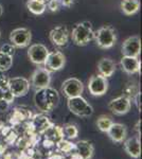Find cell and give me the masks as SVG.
I'll list each match as a JSON object with an SVG mask.
<instances>
[{
  "instance_id": "obj_9",
  "label": "cell",
  "mask_w": 142,
  "mask_h": 159,
  "mask_svg": "<svg viewBox=\"0 0 142 159\" xmlns=\"http://www.w3.org/2000/svg\"><path fill=\"white\" fill-rule=\"evenodd\" d=\"M66 63V57L61 51H52L49 52L48 56L46 58L44 66L45 69H47L49 72H55L64 68Z\"/></svg>"
},
{
  "instance_id": "obj_15",
  "label": "cell",
  "mask_w": 142,
  "mask_h": 159,
  "mask_svg": "<svg viewBox=\"0 0 142 159\" xmlns=\"http://www.w3.org/2000/svg\"><path fill=\"white\" fill-rule=\"evenodd\" d=\"M53 123L50 121V119L44 114H38L32 116L30 119V126L33 133L35 134H43L48 127H50Z\"/></svg>"
},
{
  "instance_id": "obj_33",
  "label": "cell",
  "mask_w": 142,
  "mask_h": 159,
  "mask_svg": "<svg viewBox=\"0 0 142 159\" xmlns=\"http://www.w3.org/2000/svg\"><path fill=\"white\" fill-rule=\"evenodd\" d=\"M9 79L10 78H7V75L3 72V71H0V88H2V89L7 88Z\"/></svg>"
},
{
  "instance_id": "obj_24",
  "label": "cell",
  "mask_w": 142,
  "mask_h": 159,
  "mask_svg": "<svg viewBox=\"0 0 142 159\" xmlns=\"http://www.w3.org/2000/svg\"><path fill=\"white\" fill-rule=\"evenodd\" d=\"M27 9L34 15H42L45 13L46 9H47V6L44 2L36 1V0H28Z\"/></svg>"
},
{
  "instance_id": "obj_37",
  "label": "cell",
  "mask_w": 142,
  "mask_h": 159,
  "mask_svg": "<svg viewBox=\"0 0 142 159\" xmlns=\"http://www.w3.org/2000/svg\"><path fill=\"white\" fill-rule=\"evenodd\" d=\"M49 159H64V157L62 155H59V154H53V155H51Z\"/></svg>"
},
{
  "instance_id": "obj_25",
  "label": "cell",
  "mask_w": 142,
  "mask_h": 159,
  "mask_svg": "<svg viewBox=\"0 0 142 159\" xmlns=\"http://www.w3.org/2000/svg\"><path fill=\"white\" fill-rule=\"evenodd\" d=\"M97 126L101 132L103 133H106L108 129L112 126V124L113 123V121L112 120V118L106 116V115H101V116L98 118L97 120Z\"/></svg>"
},
{
  "instance_id": "obj_23",
  "label": "cell",
  "mask_w": 142,
  "mask_h": 159,
  "mask_svg": "<svg viewBox=\"0 0 142 159\" xmlns=\"http://www.w3.org/2000/svg\"><path fill=\"white\" fill-rule=\"evenodd\" d=\"M120 7L122 12L127 16L136 14L140 9V3L138 0H122L120 4Z\"/></svg>"
},
{
  "instance_id": "obj_38",
  "label": "cell",
  "mask_w": 142,
  "mask_h": 159,
  "mask_svg": "<svg viewBox=\"0 0 142 159\" xmlns=\"http://www.w3.org/2000/svg\"><path fill=\"white\" fill-rule=\"evenodd\" d=\"M70 159H83V158H82L81 156H80L79 154L76 152V153H72L71 154V158Z\"/></svg>"
},
{
  "instance_id": "obj_21",
  "label": "cell",
  "mask_w": 142,
  "mask_h": 159,
  "mask_svg": "<svg viewBox=\"0 0 142 159\" xmlns=\"http://www.w3.org/2000/svg\"><path fill=\"white\" fill-rule=\"evenodd\" d=\"M76 152L83 159H91L94 153V148L89 141L80 140L76 143Z\"/></svg>"
},
{
  "instance_id": "obj_29",
  "label": "cell",
  "mask_w": 142,
  "mask_h": 159,
  "mask_svg": "<svg viewBox=\"0 0 142 159\" xmlns=\"http://www.w3.org/2000/svg\"><path fill=\"white\" fill-rule=\"evenodd\" d=\"M123 92H124V94H123V96L127 97L131 101V100H134V98H135L137 94L140 93L138 86H137V84H135V83L126 84V86L124 87V89H123Z\"/></svg>"
},
{
  "instance_id": "obj_20",
  "label": "cell",
  "mask_w": 142,
  "mask_h": 159,
  "mask_svg": "<svg viewBox=\"0 0 142 159\" xmlns=\"http://www.w3.org/2000/svg\"><path fill=\"white\" fill-rule=\"evenodd\" d=\"M98 71L99 74L104 78H110L116 71V63L110 58H102L98 63Z\"/></svg>"
},
{
  "instance_id": "obj_36",
  "label": "cell",
  "mask_w": 142,
  "mask_h": 159,
  "mask_svg": "<svg viewBox=\"0 0 142 159\" xmlns=\"http://www.w3.org/2000/svg\"><path fill=\"white\" fill-rule=\"evenodd\" d=\"M9 106H10V104L4 101V100H1V101H0V111H4V110H7V108H9Z\"/></svg>"
},
{
  "instance_id": "obj_5",
  "label": "cell",
  "mask_w": 142,
  "mask_h": 159,
  "mask_svg": "<svg viewBox=\"0 0 142 159\" xmlns=\"http://www.w3.org/2000/svg\"><path fill=\"white\" fill-rule=\"evenodd\" d=\"M84 91V84L76 78H69L62 84V92L67 99L82 96Z\"/></svg>"
},
{
  "instance_id": "obj_32",
  "label": "cell",
  "mask_w": 142,
  "mask_h": 159,
  "mask_svg": "<svg viewBox=\"0 0 142 159\" xmlns=\"http://www.w3.org/2000/svg\"><path fill=\"white\" fill-rule=\"evenodd\" d=\"M46 6L51 12H57L62 7L61 0H48V3H46Z\"/></svg>"
},
{
  "instance_id": "obj_41",
  "label": "cell",
  "mask_w": 142,
  "mask_h": 159,
  "mask_svg": "<svg viewBox=\"0 0 142 159\" xmlns=\"http://www.w3.org/2000/svg\"><path fill=\"white\" fill-rule=\"evenodd\" d=\"M36 1H39V2H44V3H46V2H47V0H36Z\"/></svg>"
},
{
  "instance_id": "obj_17",
  "label": "cell",
  "mask_w": 142,
  "mask_h": 159,
  "mask_svg": "<svg viewBox=\"0 0 142 159\" xmlns=\"http://www.w3.org/2000/svg\"><path fill=\"white\" fill-rule=\"evenodd\" d=\"M122 70L127 74H135L140 72L141 63L135 56H123L120 61Z\"/></svg>"
},
{
  "instance_id": "obj_19",
  "label": "cell",
  "mask_w": 142,
  "mask_h": 159,
  "mask_svg": "<svg viewBox=\"0 0 142 159\" xmlns=\"http://www.w3.org/2000/svg\"><path fill=\"white\" fill-rule=\"evenodd\" d=\"M32 118V112L30 109L24 108V107H16L13 110L11 118H10V122L12 125L16 126V125L20 124V123L30 120Z\"/></svg>"
},
{
  "instance_id": "obj_6",
  "label": "cell",
  "mask_w": 142,
  "mask_h": 159,
  "mask_svg": "<svg viewBox=\"0 0 142 159\" xmlns=\"http://www.w3.org/2000/svg\"><path fill=\"white\" fill-rule=\"evenodd\" d=\"M32 39L31 31L27 28H17L10 34V42L15 48H25L30 45Z\"/></svg>"
},
{
  "instance_id": "obj_3",
  "label": "cell",
  "mask_w": 142,
  "mask_h": 159,
  "mask_svg": "<svg viewBox=\"0 0 142 159\" xmlns=\"http://www.w3.org/2000/svg\"><path fill=\"white\" fill-rule=\"evenodd\" d=\"M94 38L97 46L101 49H110L117 42L116 31L109 25L100 28L94 33Z\"/></svg>"
},
{
  "instance_id": "obj_8",
  "label": "cell",
  "mask_w": 142,
  "mask_h": 159,
  "mask_svg": "<svg viewBox=\"0 0 142 159\" xmlns=\"http://www.w3.org/2000/svg\"><path fill=\"white\" fill-rule=\"evenodd\" d=\"M108 90V81L106 78L94 74L88 81V91L90 94L94 97H101L106 93Z\"/></svg>"
},
{
  "instance_id": "obj_13",
  "label": "cell",
  "mask_w": 142,
  "mask_h": 159,
  "mask_svg": "<svg viewBox=\"0 0 142 159\" xmlns=\"http://www.w3.org/2000/svg\"><path fill=\"white\" fill-rule=\"evenodd\" d=\"M69 36H70V33L66 25H57L51 30L49 34L51 43L57 47H65L68 43Z\"/></svg>"
},
{
  "instance_id": "obj_2",
  "label": "cell",
  "mask_w": 142,
  "mask_h": 159,
  "mask_svg": "<svg viewBox=\"0 0 142 159\" xmlns=\"http://www.w3.org/2000/svg\"><path fill=\"white\" fill-rule=\"evenodd\" d=\"M94 31L92 30V25L89 21H83L77 24L71 32L72 42L76 46H86L94 38Z\"/></svg>"
},
{
  "instance_id": "obj_28",
  "label": "cell",
  "mask_w": 142,
  "mask_h": 159,
  "mask_svg": "<svg viewBox=\"0 0 142 159\" xmlns=\"http://www.w3.org/2000/svg\"><path fill=\"white\" fill-rule=\"evenodd\" d=\"M13 65V56L7 55L0 51V71H6L10 70V68Z\"/></svg>"
},
{
  "instance_id": "obj_35",
  "label": "cell",
  "mask_w": 142,
  "mask_h": 159,
  "mask_svg": "<svg viewBox=\"0 0 142 159\" xmlns=\"http://www.w3.org/2000/svg\"><path fill=\"white\" fill-rule=\"evenodd\" d=\"M62 2V6L63 7H70L74 4L76 0H61Z\"/></svg>"
},
{
  "instance_id": "obj_12",
  "label": "cell",
  "mask_w": 142,
  "mask_h": 159,
  "mask_svg": "<svg viewBox=\"0 0 142 159\" xmlns=\"http://www.w3.org/2000/svg\"><path fill=\"white\" fill-rule=\"evenodd\" d=\"M131 101L125 96H120L116 99H112L108 103V109L116 116H123L127 114L131 109Z\"/></svg>"
},
{
  "instance_id": "obj_39",
  "label": "cell",
  "mask_w": 142,
  "mask_h": 159,
  "mask_svg": "<svg viewBox=\"0 0 142 159\" xmlns=\"http://www.w3.org/2000/svg\"><path fill=\"white\" fill-rule=\"evenodd\" d=\"M3 96H4V89L0 88V101L3 100Z\"/></svg>"
},
{
  "instance_id": "obj_4",
  "label": "cell",
  "mask_w": 142,
  "mask_h": 159,
  "mask_svg": "<svg viewBox=\"0 0 142 159\" xmlns=\"http://www.w3.org/2000/svg\"><path fill=\"white\" fill-rule=\"evenodd\" d=\"M67 107L72 114L80 118H88L94 114V107L82 96L68 99Z\"/></svg>"
},
{
  "instance_id": "obj_7",
  "label": "cell",
  "mask_w": 142,
  "mask_h": 159,
  "mask_svg": "<svg viewBox=\"0 0 142 159\" xmlns=\"http://www.w3.org/2000/svg\"><path fill=\"white\" fill-rule=\"evenodd\" d=\"M7 89L12 92V94L15 98H21V97H25L29 92L30 82L29 80H27L25 78H21V76L11 78L9 79Z\"/></svg>"
},
{
  "instance_id": "obj_30",
  "label": "cell",
  "mask_w": 142,
  "mask_h": 159,
  "mask_svg": "<svg viewBox=\"0 0 142 159\" xmlns=\"http://www.w3.org/2000/svg\"><path fill=\"white\" fill-rule=\"evenodd\" d=\"M34 150H33V148L29 145V147H25L21 150V152L20 154L18 155V159H31L34 156Z\"/></svg>"
},
{
  "instance_id": "obj_11",
  "label": "cell",
  "mask_w": 142,
  "mask_h": 159,
  "mask_svg": "<svg viewBox=\"0 0 142 159\" xmlns=\"http://www.w3.org/2000/svg\"><path fill=\"white\" fill-rule=\"evenodd\" d=\"M51 72L45 68H37L31 76V84L36 90L50 86Z\"/></svg>"
},
{
  "instance_id": "obj_18",
  "label": "cell",
  "mask_w": 142,
  "mask_h": 159,
  "mask_svg": "<svg viewBox=\"0 0 142 159\" xmlns=\"http://www.w3.org/2000/svg\"><path fill=\"white\" fill-rule=\"evenodd\" d=\"M124 150L131 158L138 159L141 155V142L138 136H133L124 140Z\"/></svg>"
},
{
  "instance_id": "obj_16",
  "label": "cell",
  "mask_w": 142,
  "mask_h": 159,
  "mask_svg": "<svg viewBox=\"0 0 142 159\" xmlns=\"http://www.w3.org/2000/svg\"><path fill=\"white\" fill-rule=\"evenodd\" d=\"M106 133H107L108 137H109L113 142L121 143L126 139V136H127V129H126V126L124 124L113 122L112 124V126L108 129Z\"/></svg>"
},
{
  "instance_id": "obj_27",
  "label": "cell",
  "mask_w": 142,
  "mask_h": 159,
  "mask_svg": "<svg viewBox=\"0 0 142 159\" xmlns=\"http://www.w3.org/2000/svg\"><path fill=\"white\" fill-rule=\"evenodd\" d=\"M62 129H63L64 136H66L68 139H76L79 136V129H77L76 125L72 124V123L65 124Z\"/></svg>"
},
{
  "instance_id": "obj_14",
  "label": "cell",
  "mask_w": 142,
  "mask_h": 159,
  "mask_svg": "<svg viewBox=\"0 0 142 159\" xmlns=\"http://www.w3.org/2000/svg\"><path fill=\"white\" fill-rule=\"evenodd\" d=\"M141 51V39L139 36H131L122 43L123 56H135L138 57Z\"/></svg>"
},
{
  "instance_id": "obj_31",
  "label": "cell",
  "mask_w": 142,
  "mask_h": 159,
  "mask_svg": "<svg viewBox=\"0 0 142 159\" xmlns=\"http://www.w3.org/2000/svg\"><path fill=\"white\" fill-rule=\"evenodd\" d=\"M0 51H1L2 53H4V54H7V55L13 56V55L15 54L16 48H15L14 46L12 45V43H4V45L1 46V48H0Z\"/></svg>"
},
{
  "instance_id": "obj_34",
  "label": "cell",
  "mask_w": 142,
  "mask_h": 159,
  "mask_svg": "<svg viewBox=\"0 0 142 159\" xmlns=\"http://www.w3.org/2000/svg\"><path fill=\"white\" fill-rule=\"evenodd\" d=\"M14 99H15V97L12 94V92L9 90V89H4V96H3V100L6 102H7L9 104H11L14 102Z\"/></svg>"
},
{
  "instance_id": "obj_26",
  "label": "cell",
  "mask_w": 142,
  "mask_h": 159,
  "mask_svg": "<svg viewBox=\"0 0 142 159\" xmlns=\"http://www.w3.org/2000/svg\"><path fill=\"white\" fill-rule=\"evenodd\" d=\"M55 145L61 153L71 154L72 151H76V143H72L70 141L65 139H62L61 141H58Z\"/></svg>"
},
{
  "instance_id": "obj_40",
  "label": "cell",
  "mask_w": 142,
  "mask_h": 159,
  "mask_svg": "<svg viewBox=\"0 0 142 159\" xmlns=\"http://www.w3.org/2000/svg\"><path fill=\"white\" fill-rule=\"evenodd\" d=\"M2 14H3V7H2V6L0 4V17L2 16Z\"/></svg>"
},
{
  "instance_id": "obj_1",
  "label": "cell",
  "mask_w": 142,
  "mask_h": 159,
  "mask_svg": "<svg viewBox=\"0 0 142 159\" xmlns=\"http://www.w3.org/2000/svg\"><path fill=\"white\" fill-rule=\"evenodd\" d=\"M59 103V93L52 87H46L36 90L34 94V104L36 108L44 114L52 111Z\"/></svg>"
},
{
  "instance_id": "obj_42",
  "label": "cell",
  "mask_w": 142,
  "mask_h": 159,
  "mask_svg": "<svg viewBox=\"0 0 142 159\" xmlns=\"http://www.w3.org/2000/svg\"><path fill=\"white\" fill-rule=\"evenodd\" d=\"M0 36H1V32H0Z\"/></svg>"
},
{
  "instance_id": "obj_10",
  "label": "cell",
  "mask_w": 142,
  "mask_h": 159,
  "mask_svg": "<svg viewBox=\"0 0 142 159\" xmlns=\"http://www.w3.org/2000/svg\"><path fill=\"white\" fill-rule=\"evenodd\" d=\"M49 50L43 43H34L31 45L28 49V57L35 65H44L48 56Z\"/></svg>"
},
{
  "instance_id": "obj_22",
  "label": "cell",
  "mask_w": 142,
  "mask_h": 159,
  "mask_svg": "<svg viewBox=\"0 0 142 159\" xmlns=\"http://www.w3.org/2000/svg\"><path fill=\"white\" fill-rule=\"evenodd\" d=\"M42 135L45 137V139L50 140L54 144H56L58 141L64 139L63 129L61 126H58V125H54V124L51 125L50 127H48Z\"/></svg>"
}]
</instances>
